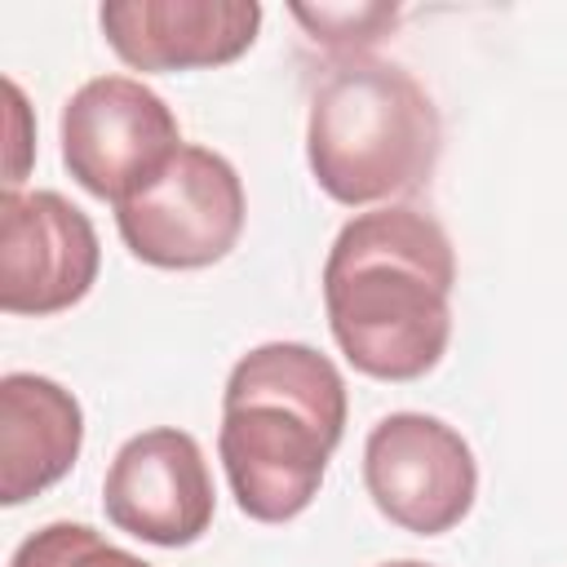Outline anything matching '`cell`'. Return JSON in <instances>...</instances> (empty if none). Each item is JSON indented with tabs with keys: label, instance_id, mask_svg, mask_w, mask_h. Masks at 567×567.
<instances>
[{
	"label": "cell",
	"instance_id": "8992f818",
	"mask_svg": "<svg viewBox=\"0 0 567 567\" xmlns=\"http://www.w3.org/2000/svg\"><path fill=\"white\" fill-rule=\"evenodd\" d=\"M363 483L394 527L439 536L470 514L478 496V461L447 421L390 412L363 443Z\"/></svg>",
	"mask_w": 567,
	"mask_h": 567
},
{
	"label": "cell",
	"instance_id": "277c9868",
	"mask_svg": "<svg viewBox=\"0 0 567 567\" xmlns=\"http://www.w3.org/2000/svg\"><path fill=\"white\" fill-rule=\"evenodd\" d=\"M128 252L159 270H199L221 261L244 230V182L208 146H186L128 199L115 204Z\"/></svg>",
	"mask_w": 567,
	"mask_h": 567
},
{
	"label": "cell",
	"instance_id": "3957f363",
	"mask_svg": "<svg viewBox=\"0 0 567 567\" xmlns=\"http://www.w3.org/2000/svg\"><path fill=\"white\" fill-rule=\"evenodd\" d=\"M439 151V106L385 58H341L310 93L306 159L337 204L359 208L425 186Z\"/></svg>",
	"mask_w": 567,
	"mask_h": 567
},
{
	"label": "cell",
	"instance_id": "7c38bea8",
	"mask_svg": "<svg viewBox=\"0 0 567 567\" xmlns=\"http://www.w3.org/2000/svg\"><path fill=\"white\" fill-rule=\"evenodd\" d=\"M288 13L310 31L315 44L354 58L368 44L385 40L394 31V22L403 18L399 4H381V0H359V4H288Z\"/></svg>",
	"mask_w": 567,
	"mask_h": 567
},
{
	"label": "cell",
	"instance_id": "8fae6325",
	"mask_svg": "<svg viewBox=\"0 0 567 567\" xmlns=\"http://www.w3.org/2000/svg\"><path fill=\"white\" fill-rule=\"evenodd\" d=\"M9 567H151V563L111 545L89 523H49L13 549Z\"/></svg>",
	"mask_w": 567,
	"mask_h": 567
},
{
	"label": "cell",
	"instance_id": "5bb4252c",
	"mask_svg": "<svg viewBox=\"0 0 567 567\" xmlns=\"http://www.w3.org/2000/svg\"><path fill=\"white\" fill-rule=\"evenodd\" d=\"M381 567H430V563H421V558H394V563H381Z\"/></svg>",
	"mask_w": 567,
	"mask_h": 567
},
{
	"label": "cell",
	"instance_id": "52a82bcc",
	"mask_svg": "<svg viewBox=\"0 0 567 567\" xmlns=\"http://www.w3.org/2000/svg\"><path fill=\"white\" fill-rule=\"evenodd\" d=\"M93 221L58 190H4L0 199V310L58 315L97 284Z\"/></svg>",
	"mask_w": 567,
	"mask_h": 567
},
{
	"label": "cell",
	"instance_id": "6da1fadb",
	"mask_svg": "<svg viewBox=\"0 0 567 567\" xmlns=\"http://www.w3.org/2000/svg\"><path fill=\"white\" fill-rule=\"evenodd\" d=\"M456 252L447 230L385 204L350 217L323 261V306L341 354L377 381L425 377L452 337Z\"/></svg>",
	"mask_w": 567,
	"mask_h": 567
},
{
	"label": "cell",
	"instance_id": "5b68a950",
	"mask_svg": "<svg viewBox=\"0 0 567 567\" xmlns=\"http://www.w3.org/2000/svg\"><path fill=\"white\" fill-rule=\"evenodd\" d=\"M182 151L168 102L133 75H97L62 106V159L97 199H128Z\"/></svg>",
	"mask_w": 567,
	"mask_h": 567
},
{
	"label": "cell",
	"instance_id": "7a4b0ae2",
	"mask_svg": "<svg viewBox=\"0 0 567 567\" xmlns=\"http://www.w3.org/2000/svg\"><path fill=\"white\" fill-rule=\"evenodd\" d=\"M346 434V381L306 341L248 350L221 390L217 456L235 505L257 523L297 518Z\"/></svg>",
	"mask_w": 567,
	"mask_h": 567
},
{
	"label": "cell",
	"instance_id": "4fadbf2b",
	"mask_svg": "<svg viewBox=\"0 0 567 567\" xmlns=\"http://www.w3.org/2000/svg\"><path fill=\"white\" fill-rule=\"evenodd\" d=\"M4 93H9V106H13V155H9V177H4V182H9V190H13V186L22 182V168H27V137H22V128H18V124H22L27 102H22V93H18V84H13V80L4 84Z\"/></svg>",
	"mask_w": 567,
	"mask_h": 567
},
{
	"label": "cell",
	"instance_id": "9c48e42d",
	"mask_svg": "<svg viewBox=\"0 0 567 567\" xmlns=\"http://www.w3.org/2000/svg\"><path fill=\"white\" fill-rule=\"evenodd\" d=\"M106 44L137 71L221 66L252 49L257 0H111L97 9Z\"/></svg>",
	"mask_w": 567,
	"mask_h": 567
},
{
	"label": "cell",
	"instance_id": "ba28073f",
	"mask_svg": "<svg viewBox=\"0 0 567 567\" xmlns=\"http://www.w3.org/2000/svg\"><path fill=\"white\" fill-rule=\"evenodd\" d=\"M102 509L120 532L146 545H195L217 509L199 443L177 425L133 434L106 470Z\"/></svg>",
	"mask_w": 567,
	"mask_h": 567
},
{
	"label": "cell",
	"instance_id": "30bf717a",
	"mask_svg": "<svg viewBox=\"0 0 567 567\" xmlns=\"http://www.w3.org/2000/svg\"><path fill=\"white\" fill-rule=\"evenodd\" d=\"M84 412L71 390L40 372L0 381V501L22 505L53 487L80 456Z\"/></svg>",
	"mask_w": 567,
	"mask_h": 567
}]
</instances>
